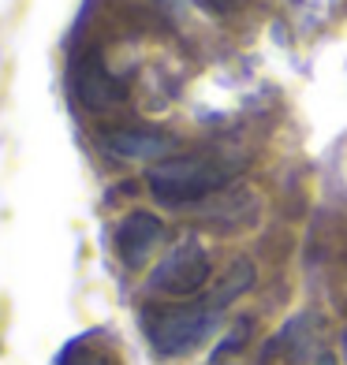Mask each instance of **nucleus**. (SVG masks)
Instances as JSON below:
<instances>
[{
  "label": "nucleus",
  "mask_w": 347,
  "mask_h": 365,
  "mask_svg": "<svg viewBox=\"0 0 347 365\" xmlns=\"http://www.w3.org/2000/svg\"><path fill=\"white\" fill-rule=\"evenodd\" d=\"M231 182V164L217 157H164L146 172V187L161 205H194Z\"/></svg>",
  "instance_id": "obj_1"
},
{
  "label": "nucleus",
  "mask_w": 347,
  "mask_h": 365,
  "mask_svg": "<svg viewBox=\"0 0 347 365\" xmlns=\"http://www.w3.org/2000/svg\"><path fill=\"white\" fill-rule=\"evenodd\" d=\"M221 324V309L213 302L191 306H150L142 309V331L157 358H183L198 351Z\"/></svg>",
  "instance_id": "obj_2"
},
{
  "label": "nucleus",
  "mask_w": 347,
  "mask_h": 365,
  "mask_svg": "<svg viewBox=\"0 0 347 365\" xmlns=\"http://www.w3.org/2000/svg\"><path fill=\"white\" fill-rule=\"evenodd\" d=\"M68 90H71L75 101L90 112H105V108H116V105L127 101V82L105 63V53L97 45H79L71 53Z\"/></svg>",
  "instance_id": "obj_3"
},
{
  "label": "nucleus",
  "mask_w": 347,
  "mask_h": 365,
  "mask_svg": "<svg viewBox=\"0 0 347 365\" xmlns=\"http://www.w3.org/2000/svg\"><path fill=\"white\" fill-rule=\"evenodd\" d=\"M209 254L198 239L176 242L169 254L157 261V269L150 272V291L169 294V298H191L209 284Z\"/></svg>",
  "instance_id": "obj_4"
},
{
  "label": "nucleus",
  "mask_w": 347,
  "mask_h": 365,
  "mask_svg": "<svg viewBox=\"0 0 347 365\" xmlns=\"http://www.w3.org/2000/svg\"><path fill=\"white\" fill-rule=\"evenodd\" d=\"M164 242V224L154 212H127V217L116 224L112 231V246L116 257H120L127 269H142L146 261L157 254V246Z\"/></svg>",
  "instance_id": "obj_5"
},
{
  "label": "nucleus",
  "mask_w": 347,
  "mask_h": 365,
  "mask_svg": "<svg viewBox=\"0 0 347 365\" xmlns=\"http://www.w3.org/2000/svg\"><path fill=\"white\" fill-rule=\"evenodd\" d=\"M101 145L120 160H154V157L169 153L176 142H172V135L146 130V127H112L101 135Z\"/></svg>",
  "instance_id": "obj_6"
},
{
  "label": "nucleus",
  "mask_w": 347,
  "mask_h": 365,
  "mask_svg": "<svg viewBox=\"0 0 347 365\" xmlns=\"http://www.w3.org/2000/svg\"><path fill=\"white\" fill-rule=\"evenodd\" d=\"M53 365H124V361H120L116 336H109L105 328H90V331H82V336L64 343L60 354L53 358Z\"/></svg>",
  "instance_id": "obj_7"
},
{
  "label": "nucleus",
  "mask_w": 347,
  "mask_h": 365,
  "mask_svg": "<svg viewBox=\"0 0 347 365\" xmlns=\"http://www.w3.org/2000/svg\"><path fill=\"white\" fill-rule=\"evenodd\" d=\"M251 284H254V264L251 261H236V264H231V272L224 276V284L213 291L209 302L217 306V309H224L231 298H239L243 291H251Z\"/></svg>",
  "instance_id": "obj_8"
},
{
  "label": "nucleus",
  "mask_w": 347,
  "mask_h": 365,
  "mask_svg": "<svg viewBox=\"0 0 347 365\" xmlns=\"http://www.w3.org/2000/svg\"><path fill=\"white\" fill-rule=\"evenodd\" d=\"M198 4L209 8V11H231V8L239 4V0H198Z\"/></svg>",
  "instance_id": "obj_9"
},
{
  "label": "nucleus",
  "mask_w": 347,
  "mask_h": 365,
  "mask_svg": "<svg viewBox=\"0 0 347 365\" xmlns=\"http://www.w3.org/2000/svg\"><path fill=\"white\" fill-rule=\"evenodd\" d=\"M318 365H336V358H328V354H325V358H318Z\"/></svg>",
  "instance_id": "obj_10"
},
{
  "label": "nucleus",
  "mask_w": 347,
  "mask_h": 365,
  "mask_svg": "<svg viewBox=\"0 0 347 365\" xmlns=\"http://www.w3.org/2000/svg\"><path fill=\"white\" fill-rule=\"evenodd\" d=\"M343 358H347V331H343Z\"/></svg>",
  "instance_id": "obj_11"
}]
</instances>
